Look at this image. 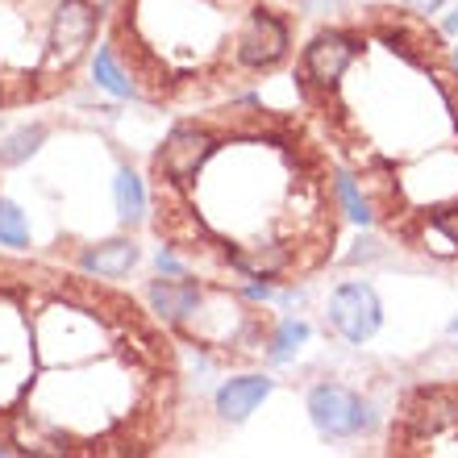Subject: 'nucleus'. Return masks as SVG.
I'll use <instances>...</instances> for the list:
<instances>
[{"instance_id": "9", "label": "nucleus", "mask_w": 458, "mask_h": 458, "mask_svg": "<svg viewBox=\"0 0 458 458\" xmlns=\"http://www.w3.org/2000/svg\"><path fill=\"white\" fill-rule=\"evenodd\" d=\"M309 409H313L317 425H321L326 434H354L362 421V404L350 396L346 387H317L313 400H309Z\"/></svg>"}, {"instance_id": "1", "label": "nucleus", "mask_w": 458, "mask_h": 458, "mask_svg": "<svg viewBox=\"0 0 458 458\" xmlns=\"http://www.w3.org/2000/svg\"><path fill=\"white\" fill-rule=\"evenodd\" d=\"M183 409L180 342L142 296L0 250V454L155 458L183 437Z\"/></svg>"}, {"instance_id": "7", "label": "nucleus", "mask_w": 458, "mask_h": 458, "mask_svg": "<svg viewBox=\"0 0 458 458\" xmlns=\"http://www.w3.org/2000/svg\"><path fill=\"white\" fill-rule=\"evenodd\" d=\"M387 458H458V379H425L396 396L384 434Z\"/></svg>"}, {"instance_id": "2", "label": "nucleus", "mask_w": 458, "mask_h": 458, "mask_svg": "<svg viewBox=\"0 0 458 458\" xmlns=\"http://www.w3.org/2000/svg\"><path fill=\"white\" fill-rule=\"evenodd\" d=\"M142 196L180 271L259 296L326 276L350 229L346 180L309 113L259 92L180 113L146 158Z\"/></svg>"}, {"instance_id": "6", "label": "nucleus", "mask_w": 458, "mask_h": 458, "mask_svg": "<svg viewBox=\"0 0 458 458\" xmlns=\"http://www.w3.org/2000/svg\"><path fill=\"white\" fill-rule=\"evenodd\" d=\"M150 309L180 346L200 350L217 367H254L279 346V317L259 292L225 288L192 271L158 276L150 284Z\"/></svg>"}, {"instance_id": "10", "label": "nucleus", "mask_w": 458, "mask_h": 458, "mask_svg": "<svg viewBox=\"0 0 458 458\" xmlns=\"http://www.w3.org/2000/svg\"><path fill=\"white\" fill-rule=\"evenodd\" d=\"M267 392H271L267 379H233V384L221 392V412H225V417H246Z\"/></svg>"}, {"instance_id": "11", "label": "nucleus", "mask_w": 458, "mask_h": 458, "mask_svg": "<svg viewBox=\"0 0 458 458\" xmlns=\"http://www.w3.org/2000/svg\"><path fill=\"white\" fill-rule=\"evenodd\" d=\"M0 246L9 250H30V221L13 200L0 196Z\"/></svg>"}, {"instance_id": "8", "label": "nucleus", "mask_w": 458, "mask_h": 458, "mask_svg": "<svg viewBox=\"0 0 458 458\" xmlns=\"http://www.w3.org/2000/svg\"><path fill=\"white\" fill-rule=\"evenodd\" d=\"M329 313H334V326H338L350 342L371 338V329L379 326V304H375L371 288H362V284H346V288H338V296H334V304H329Z\"/></svg>"}, {"instance_id": "5", "label": "nucleus", "mask_w": 458, "mask_h": 458, "mask_svg": "<svg viewBox=\"0 0 458 458\" xmlns=\"http://www.w3.org/2000/svg\"><path fill=\"white\" fill-rule=\"evenodd\" d=\"M109 0H0V113L72 97L100 55Z\"/></svg>"}, {"instance_id": "3", "label": "nucleus", "mask_w": 458, "mask_h": 458, "mask_svg": "<svg viewBox=\"0 0 458 458\" xmlns=\"http://www.w3.org/2000/svg\"><path fill=\"white\" fill-rule=\"evenodd\" d=\"M296 105L396 250L458 267V55L409 0L313 25L292 63Z\"/></svg>"}, {"instance_id": "12", "label": "nucleus", "mask_w": 458, "mask_h": 458, "mask_svg": "<svg viewBox=\"0 0 458 458\" xmlns=\"http://www.w3.org/2000/svg\"><path fill=\"white\" fill-rule=\"evenodd\" d=\"M409 4H412V9H421V13H434L442 0H409Z\"/></svg>"}, {"instance_id": "4", "label": "nucleus", "mask_w": 458, "mask_h": 458, "mask_svg": "<svg viewBox=\"0 0 458 458\" xmlns=\"http://www.w3.org/2000/svg\"><path fill=\"white\" fill-rule=\"evenodd\" d=\"M309 0H109L100 72L158 113L254 97L292 72Z\"/></svg>"}]
</instances>
